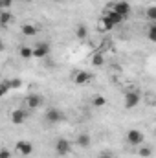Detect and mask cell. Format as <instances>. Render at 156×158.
Listing matches in <instances>:
<instances>
[{
    "label": "cell",
    "instance_id": "cell-1",
    "mask_svg": "<svg viewBox=\"0 0 156 158\" xmlns=\"http://www.w3.org/2000/svg\"><path fill=\"white\" fill-rule=\"evenodd\" d=\"M44 119H46V123H50V125L61 123V121L64 119V112H63L61 109H55V107H51V109H48V110H46Z\"/></svg>",
    "mask_w": 156,
    "mask_h": 158
},
{
    "label": "cell",
    "instance_id": "cell-2",
    "mask_svg": "<svg viewBox=\"0 0 156 158\" xmlns=\"http://www.w3.org/2000/svg\"><path fill=\"white\" fill-rule=\"evenodd\" d=\"M55 153H57L59 156H68V155L72 153V143H70L66 138H59V140L55 142Z\"/></svg>",
    "mask_w": 156,
    "mask_h": 158
},
{
    "label": "cell",
    "instance_id": "cell-3",
    "mask_svg": "<svg viewBox=\"0 0 156 158\" xmlns=\"http://www.w3.org/2000/svg\"><path fill=\"white\" fill-rule=\"evenodd\" d=\"M143 132L142 131H138V129H130L129 132H127V142L130 143V145H140V143H143Z\"/></svg>",
    "mask_w": 156,
    "mask_h": 158
},
{
    "label": "cell",
    "instance_id": "cell-4",
    "mask_svg": "<svg viewBox=\"0 0 156 158\" xmlns=\"http://www.w3.org/2000/svg\"><path fill=\"white\" fill-rule=\"evenodd\" d=\"M15 151H17L18 155H22V156H30V155L33 153V143H31V142H24V140H20V142H17Z\"/></svg>",
    "mask_w": 156,
    "mask_h": 158
},
{
    "label": "cell",
    "instance_id": "cell-5",
    "mask_svg": "<svg viewBox=\"0 0 156 158\" xmlns=\"http://www.w3.org/2000/svg\"><path fill=\"white\" fill-rule=\"evenodd\" d=\"M110 7H112V11H116L119 15H123V17H127L130 13V4L127 0H117L114 4H110Z\"/></svg>",
    "mask_w": 156,
    "mask_h": 158
},
{
    "label": "cell",
    "instance_id": "cell-6",
    "mask_svg": "<svg viewBox=\"0 0 156 158\" xmlns=\"http://www.w3.org/2000/svg\"><path fill=\"white\" fill-rule=\"evenodd\" d=\"M26 105H28V109H31V110L40 109V107L44 105V98L39 96V94H30V96L26 98Z\"/></svg>",
    "mask_w": 156,
    "mask_h": 158
},
{
    "label": "cell",
    "instance_id": "cell-7",
    "mask_svg": "<svg viewBox=\"0 0 156 158\" xmlns=\"http://www.w3.org/2000/svg\"><path fill=\"white\" fill-rule=\"evenodd\" d=\"M140 103V94L138 92H127L125 94V109H134Z\"/></svg>",
    "mask_w": 156,
    "mask_h": 158
},
{
    "label": "cell",
    "instance_id": "cell-8",
    "mask_svg": "<svg viewBox=\"0 0 156 158\" xmlns=\"http://www.w3.org/2000/svg\"><path fill=\"white\" fill-rule=\"evenodd\" d=\"M26 118H28V110H24V109H15L11 112V121L15 125H22L26 121Z\"/></svg>",
    "mask_w": 156,
    "mask_h": 158
},
{
    "label": "cell",
    "instance_id": "cell-9",
    "mask_svg": "<svg viewBox=\"0 0 156 158\" xmlns=\"http://www.w3.org/2000/svg\"><path fill=\"white\" fill-rule=\"evenodd\" d=\"M48 53H50V44H48V42H39V44L33 48V55H35L37 59L46 57Z\"/></svg>",
    "mask_w": 156,
    "mask_h": 158
},
{
    "label": "cell",
    "instance_id": "cell-10",
    "mask_svg": "<svg viewBox=\"0 0 156 158\" xmlns=\"http://www.w3.org/2000/svg\"><path fill=\"white\" fill-rule=\"evenodd\" d=\"M90 79H92V74H88V72H84V70H79V72L74 74V83H76V85H88Z\"/></svg>",
    "mask_w": 156,
    "mask_h": 158
},
{
    "label": "cell",
    "instance_id": "cell-11",
    "mask_svg": "<svg viewBox=\"0 0 156 158\" xmlns=\"http://www.w3.org/2000/svg\"><path fill=\"white\" fill-rule=\"evenodd\" d=\"M76 142H77L79 147H83V149H86L88 145H90V134H86V132H83V134H79L77 138H76Z\"/></svg>",
    "mask_w": 156,
    "mask_h": 158
},
{
    "label": "cell",
    "instance_id": "cell-12",
    "mask_svg": "<svg viewBox=\"0 0 156 158\" xmlns=\"http://www.w3.org/2000/svg\"><path fill=\"white\" fill-rule=\"evenodd\" d=\"M114 28V24H112V20L109 19V17H103L101 20H99V30L101 31H110Z\"/></svg>",
    "mask_w": 156,
    "mask_h": 158
},
{
    "label": "cell",
    "instance_id": "cell-13",
    "mask_svg": "<svg viewBox=\"0 0 156 158\" xmlns=\"http://www.w3.org/2000/svg\"><path fill=\"white\" fill-rule=\"evenodd\" d=\"M11 20H13V15H11L7 9H2V13H0V22H2V26H7Z\"/></svg>",
    "mask_w": 156,
    "mask_h": 158
},
{
    "label": "cell",
    "instance_id": "cell-14",
    "mask_svg": "<svg viewBox=\"0 0 156 158\" xmlns=\"http://www.w3.org/2000/svg\"><path fill=\"white\" fill-rule=\"evenodd\" d=\"M107 17H109V19L112 20V24H114V26H117V24H121V22H123V19H125L123 15H119V13H116V11H110V13H109Z\"/></svg>",
    "mask_w": 156,
    "mask_h": 158
},
{
    "label": "cell",
    "instance_id": "cell-15",
    "mask_svg": "<svg viewBox=\"0 0 156 158\" xmlns=\"http://www.w3.org/2000/svg\"><path fill=\"white\" fill-rule=\"evenodd\" d=\"M20 57H24V59H30V57H35L33 55V48H30V46H20Z\"/></svg>",
    "mask_w": 156,
    "mask_h": 158
},
{
    "label": "cell",
    "instance_id": "cell-16",
    "mask_svg": "<svg viewBox=\"0 0 156 158\" xmlns=\"http://www.w3.org/2000/svg\"><path fill=\"white\" fill-rule=\"evenodd\" d=\"M20 31H22V35H28V37H30V35H35V33H37V28L31 26V24H24Z\"/></svg>",
    "mask_w": 156,
    "mask_h": 158
},
{
    "label": "cell",
    "instance_id": "cell-17",
    "mask_svg": "<svg viewBox=\"0 0 156 158\" xmlns=\"http://www.w3.org/2000/svg\"><path fill=\"white\" fill-rule=\"evenodd\" d=\"M92 105H94L96 109H101V107H105V105H107V99H105V96H96V98L92 99Z\"/></svg>",
    "mask_w": 156,
    "mask_h": 158
},
{
    "label": "cell",
    "instance_id": "cell-18",
    "mask_svg": "<svg viewBox=\"0 0 156 158\" xmlns=\"http://www.w3.org/2000/svg\"><path fill=\"white\" fill-rule=\"evenodd\" d=\"M88 35V30H86V26H83V24H79L77 30H76V37L77 39H84Z\"/></svg>",
    "mask_w": 156,
    "mask_h": 158
},
{
    "label": "cell",
    "instance_id": "cell-19",
    "mask_svg": "<svg viewBox=\"0 0 156 158\" xmlns=\"http://www.w3.org/2000/svg\"><path fill=\"white\" fill-rule=\"evenodd\" d=\"M103 63H105V57H103L101 53H96V55L92 57V64H94V66H101Z\"/></svg>",
    "mask_w": 156,
    "mask_h": 158
},
{
    "label": "cell",
    "instance_id": "cell-20",
    "mask_svg": "<svg viewBox=\"0 0 156 158\" xmlns=\"http://www.w3.org/2000/svg\"><path fill=\"white\" fill-rule=\"evenodd\" d=\"M145 15H147L149 20H156V6H149L147 11H145Z\"/></svg>",
    "mask_w": 156,
    "mask_h": 158
},
{
    "label": "cell",
    "instance_id": "cell-21",
    "mask_svg": "<svg viewBox=\"0 0 156 158\" xmlns=\"http://www.w3.org/2000/svg\"><path fill=\"white\" fill-rule=\"evenodd\" d=\"M9 88H11L9 81H2V85H0V96H6L9 92Z\"/></svg>",
    "mask_w": 156,
    "mask_h": 158
},
{
    "label": "cell",
    "instance_id": "cell-22",
    "mask_svg": "<svg viewBox=\"0 0 156 158\" xmlns=\"http://www.w3.org/2000/svg\"><path fill=\"white\" fill-rule=\"evenodd\" d=\"M147 37H149V40H151V42H156V24H153V26L149 28Z\"/></svg>",
    "mask_w": 156,
    "mask_h": 158
},
{
    "label": "cell",
    "instance_id": "cell-23",
    "mask_svg": "<svg viewBox=\"0 0 156 158\" xmlns=\"http://www.w3.org/2000/svg\"><path fill=\"white\" fill-rule=\"evenodd\" d=\"M138 155L143 156V158H149L151 155H153V149H151V147H142V149L138 151Z\"/></svg>",
    "mask_w": 156,
    "mask_h": 158
},
{
    "label": "cell",
    "instance_id": "cell-24",
    "mask_svg": "<svg viewBox=\"0 0 156 158\" xmlns=\"http://www.w3.org/2000/svg\"><path fill=\"white\" fill-rule=\"evenodd\" d=\"M9 85H11V88H20V86H22V81H20V79H11Z\"/></svg>",
    "mask_w": 156,
    "mask_h": 158
},
{
    "label": "cell",
    "instance_id": "cell-25",
    "mask_svg": "<svg viewBox=\"0 0 156 158\" xmlns=\"http://www.w3.org/2000/svg\"><path fill=\"white\" fill-rule=\"evenodd\" d=\"M0 158H11V151L9 149H2L0 151Z\"/></svg>",
    "mask_w": 156,
    "mask_h": 158
},
{
    "label": "cell",
    "instance_id": "cell-26",
    "mask_svg": "<svg viewBox=\"0 0 156 158\" xmlns=\"http://www.w3.org/2000/svg\"><path fill=\"white\" fill-rule=\"evenodd\" d=\"M11 4H13V0H0V6H2V9H7Z\"/></svg>",
    "mask_w": 156,
    "mask_h": 158
},
{
    "label": "cell",
    "instance_id": "cell-27",
    "mask_svg": "<svg viewBox=\"0 0 156 158\" xmlns=\"http://www.w3.org/2000/svg\"><path fill=\"white\" fill-rule=\"evenodd\" d=\"M99 158H114V156H112L110 153H101V155H99Z\"/></svg>",
    "mask_w": 156,
    "mask_h": 158
},
{
    "label": "cell",
    "instance_id": "cell-28",
    "mask_svg": "<svg viewBox=\"0 0 156 158\" xmlns=\"http://www.w3.org/2000/svg\"><path fill=\"white\" fill-rule=\"evenodd\" d=\"M26 2H30V0H26Z\"/></svg>",
    "mask_w": 156,
    "mask_h": 158
},
{
    "label": "cell",
    "instance_id": "cell-29",
    "mask_svg": "<svg viewBox=\"0 0 156 158\" xmlns=\"http://www.w3.org/2000/svg\"><path fill=\"white\" fill-rule=\"evenodd\" d=\"M55 2H57V0H55Z\"/></svg>",
    "mask_w": 156,
    "mask_h": 158
}]
</instances>
